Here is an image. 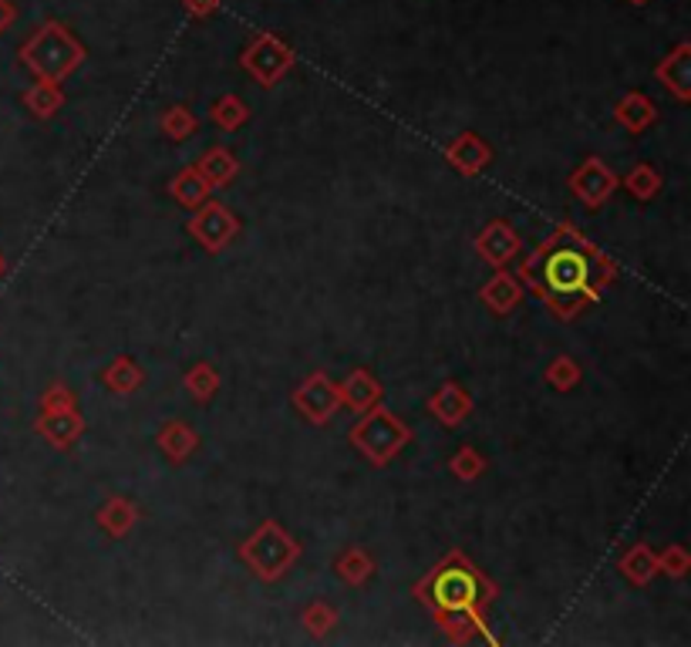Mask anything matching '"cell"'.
Segmentation results:
<instances>
[{"mask_svg": "<svg viewBox=\"0 0 691 647\" xmlns=\"http://www.w3.org/2000/svg\"><path fill=\"white\" fill-rule=\"evenodd\" d=\"M21 57H24V65L34 68L44 82L57 85V78H65L68 72H75L82 65L85 51L78 47V41L65 28H57L51 21V24L37 28V34L21 47Z\"/></svg>", "mask_w": 691, "mask_h": 647, "instance_id": "6da1fadb", "label": "cell"}, {"mask_svg": "<svg viewBox=\"0 0 691 647\" xmlns=\"http://www.w3.org/2000/svg\"><path fill=\"white\" fill-rule=\"evenodd\" d=\"M352 442H355L375 465H385L401 445L409 442V429L401 425L398 419H391L388 411L375 408L361 425L352 429Z\"/></svg>", "mask_w": 691, "mask_h": 647, "instance_id": "7a4b0ae2", "label": "cell"}, {"mask_svg": "<svg viewBox=\"0 0 691 647\" xmlns=\"http://www.w3.org/2000/svg\"><path fill=\"white\" fill-rule=\"evenodd\" d=\"M244 557H247V563H250L263 580H273V576H280L287 567L294 563L298 543H294L291 537H283L273 522H267V526L260 529V533L244 547Z\"/></svg>", "mask_w": 691, "mask_h": 647, "instance_id": "3957f363", "label": "cell"}, {"mask_svg": "<svg viewBox=\"0 0 691 647\" xmlns=\"http://www.w3.org/2000/svg\"><path fill=\"white\" fill-rule=\"evenodd\" d=\"M294 401H298V408L304 411L311 422L324 425L334 416V411H337V405H341V388L327 375H311L301 385V391L294 395Z\"/></svg>", "mask_w": 691, "mask_h": 647, "instance_id": "277c9868", "label": "cell"}, {"mask_svg": "<svg viewBox=\"0 0 691 647\" xmlns=\"http://www.w3.org/2000/svg\"><path fill=\"white\" fill-rule=\"evenodd\" d=\"M291 62H294V57H291V51H287V47H280L273 37H257L247 51H244V65L263 82V85H273L287 68H291Z\"/></svg>", "mask_w": 691, "mask_h": 647, "instance_id": "5b68a950", "label": "cell"}, {"mask_svg": "<svg viewBox=\"0 0 691 647\" xmlns=\"http://www.w3.org/2000/svg\"><path fill=\"white\" fill-rule=\"evenodd\" d=\"M587 277H591V263L573 254V250H560L547 260V283L560 293H577L587 287Z\"/></svg>", "mask_w": 691, "mask_h": 647, "instance_id": "8992f818", "label": "cell"}, {"mask_svg": "<svg viewBox=\"0 0 691 647\" xmlns=\"http://www.w3.org/2000/svg\"><path fill=\"white\" fill-rule=\"evenodd\" d=\"M570 186L577 193V200H584L587 206H601L611 193H614V175L601 159H587L577 172L570 175Z\"/></svg>", "mask_w": 691, "mask_h": 647, "instance_id": "52a82bcc", "label": "cell"}, {"mask_svg": "<svg viewBox=\"0 0 691 647\" xmlns=\"http://www.w3.org/2000/svg\"><path fill=\"white\" fill-rule=\"evenodd\" d=\"M190 233L209 250H223L229 240L237 237V219L229 216L223 206H206V213H199L193 223H190Z\"/></svg>", "mask_w": 691, "mask_h": 647, "instance_id": "ba28073f", "label": "cell"}, {"mask_svg": "<svg viewBox=\"0 0 691 647\" xmlns=\"http://www.w3.org/2000/svg\"><path fill=\"white\" fill-rule=\"evenodd\" d=\"M476 601V576L466 570H445L435 580V604L445 611H463Z\"/></svg>", "mask_w": 691, "mask_h": 647, "instance_id": "9c48e42d", "label": "cell"}, {"mask_svg": "<svg viewBox=\"0 0 691 647\" xmlns=\"http://www.w3.org/2000/svg\"><path fill=\"white\" fill-rule=\"evenodd\" d=\"M82 429H85V422L78 419L75 408H44V416L37 419V432L62 449L72 445L82 435Z\"/></svg>", "mask_w": 691, "mask_h": 647, "instance_id": "30bf717a", "label": "cell"}, {"mask_svg": "<svg viewBox=\"0 0 691 647\" xmlns=\"http://www.w3.org/2000/svg\"><path fill=\"white\" fill-rule=\"evenodd\" d=\"M479 250H483L486 260L503 263V260H509L516 250H520V240H516V233H512L506 223H493V226L483 233V237H479Z\"/></svg>", "mask_w": 691, "mask_h": 647, "instance_id": "8fae6325", "label": "cell"}, {"mask_svg": "<svg viewBox=\"0 0 691 647\" xmlns=\"http://www.w3.org/2000/svg\"><path fill=\"white\" fill-rule=\"evenodd\" d=\"M378 395H381V388H378V381L368 371H355L348 378V385L341 388V401H348L355 411H371Z\"/></svg>", "mask_w": 691, "mask_h": 647, "instance_id": "7c38bea8", "label": "cell"}, {"mask_svg": "<svg viewBox=\"0 0 691 647\" xmlns=\"http://www.w3.org/2000/svg\"><path fill=\"white\" fill-rule=\"evenodd\" d=\"M449 159L463 169L466 175H476L486 162H489V149L483 145L479 136H463L452 149H449Z\"/></svg>", "mask_w": 691, "mask_h": 647, "instance_id": "4fadbf2b", "label": "cell"}, {"mask_svg": "<svg viewBox=\"0 0 691 647\" xmlns=\"http://www.w3.org/2000/svg\"><path fill=\"white\" fill-rule=\"evenodd\" d=\"M159 445L176 459V462H183L193 449H196V432L190 429V425H183V422H165L162 425V432H159Z\"/></svg>", "mask_w": 691, "mask_h": 647, "instance_id": "5bb4252c", "label": "cell"}, {"mask_svg": "<svg viewBox=\"0 0 691 647\" xmlns=\"http://www.w3.org/2000/svg\"><path fill=\"white\" fill-rule=\"evenodd\" d=\"M617 119H620L630 132H641L645 126L655 122V105H651L645 95H627V98L617 105Z\"/></svg>", "mask_w": 691, "mask_h": 647, "instance_id": "9a60e30c", "label": "cell"}, {"mask_svg": "<svg viewBox=\"0 0 691 647\" xmlns=\"http://www.w3.org/2000/svg\"><path fill=\"white\" fill-rule=\"evenodd\" d=\"M432 411L442 419V422H449V425H455L458 419H466V411H469V398L458 391L455 385H445L435 398H432Z\"/></svg>", "mask_w": 691, "mask_h": 647, "instance_id": "2e32d148", "label": "cell"}, {"mask_svg": "<svg viewBox=\"0 0 691 647\" xmlns=\"http://www.w3.org/2000/svg\"><path fill=\"white\" fill-rule=\"evenodd\" d=\"M658 78L674 88L678 98H688V44H681L671 57H665V65L658 68Z\"/></svg>", "mask_w": 691, "mask_h": 647, "instance_id": "e0dca14e", "label": "cell"}, {"mask_svg": "<svg viewBox=\"0 0 691 647\" xmlns=\"http://www.w3.org/2000/svg\"><path fill=\"white\" fill-rule=\"evenodd\" d=\"M98 522L108 526V533H111V537H122L126 529L136 522V506L126 503V499H111V503L98 513Z\"/></svg>", "mask_w": 691, "mask_h": 647, "instance_id": "ac0fdd59", "label": "cell"}, {"mask_svg": "<svg viewBox=\"0 0 691 647\" xmlns=\"http://www.w3.org/2000/svg\"><path fill=\"white\" fill-rule=\"evenodd\" d=\"M620 570H624V576H627L630 583H648L651 573L658 570V560L651 557L648 547H638V550H630V553L620 560Z\"/></svg>", "mask_w": 691, "mask_h": 647, "instance_id": "d6986e66", "label": "cell"}, {"mask_svg": "<svg viewBox=\"0 0 691 647\" xmlns=\"http://www.w3.org/2000/svg\"><path fill=\"white\" fill-rule=\"evenodd\" d=\"M199 172H203V180H206L209 186H219V183L234 180V175H237V162L229 159L223 149H213V152L199 162Z\"/></svg>", "mask_w": 691, "mask_h": 647, "instance_id": "ffe728a7", "label": "cell"}, {"mask_svg": "<svg viewBox=\"0 0 691 647\" xmlns=\"http://www.w3.org/2000/svg\"><path fill=\"white\" fill-rule=\"evenodd\" d=\"M483 301H489V308L493 311H499V314H506L516 301H520V287H516L506 273H499L486 290H483Z\"/></svg>", "mask_w": 691, "mask_h": 647, "instance_id": "44dd1931", "label": "cell"}, {"mask_svg": "<svg viewBox=\"0 0 691 647\" xmlns=\"http://www.w3.org/2000/svg\"><path fill=\"white\" fill-rule=\"evenodd\" d=\"M111 391H136L142 385V371L129 358H115V365L101 378Z\"/></svg>", "mask_w": 691, "mask_h": 647, "instance_id": "7402d4cb", "label": "cell"}, {"mask_svg": "<svg viewBox=\"0 0 691 647\" xmlns=\"http://www.w3.org/2000/svg\"><path fill=\"white\" fill-rule=\"evenodd\" d=\"M206 193H209V183L203 180L199 172H183L180 180L172 183V196H176L180 203H186V206L203 203V200H206Z\"/></svg>", "mask_w": 691, "mask_h": 647, "instance_id": "603a6c76", "label": "cell"}, {"mask_svg": "<svg viewBox=\"0 0 691 647\" xmlns=\"http://www.w3.org/2000/svg\"><path fill=\"white\" fill-rule=\"evenodd\" d=\"M247 105L240 101V98H234V95H226V98H219L216 105H213V119L226 129V132H234L237 126H244L247 122Z\"/></svg>", "mask_w": 691, "mask_h": 647, "instance_id": "cb8c5ba5", "label": "cell"}, {"mask_svg": "<svg viewBox=\"0 0 691 647\" xmlns=\"http://www.w3.org/2000/svg\"><path fill=\"white\" fill-rule=\"evenodd\" d=\"M24 101H28V108H31L34 115L47 119V115H54V108L62 105V95H57L54 82H41L37 88H31V91L24 95Z\"/></svg>", "mask_w": 691, "mask_h": 647, "instance_id": "d4e9b609", "label": "cell"}, {"mask_svg": "<svg viewBox=\"0 0 691 647\" xmlns=\"http://www.w3.org/2000/svg\"><path fill=\"white\" fill-rule=\"evenodd\" d=\"M337 573L348 576L352 583H361L371 573V560L361 550H352V553H344V560H337Z\"/></svg>", "mask_w": 691, "mask_h": 647, "instance_id": "484cf974", "label": "cell"}, {"mask_svg": "<svg viewBox=\"0 0 691 647\" xmlns=\"http://www.w3.org/2000/svg\"><path fill=\"white\" fill-rule=\"evenodd\" d=\"M162 129H165V136H172V139H186L193 129H196V119L186 111V108H169L165 111V119H162Z\"/></svg>", "mask_w": 691, "mask_h": 647, "instance_id": "4316f807", "label": "cell"}, {"mask_svg": "<svg viewBox=\"0 0 691 647\" xmlns=\"http://www.w3.org/2000/svg\"><path fill=\"white\" fill-rule=\"evenodd\" d=\"M186 385L193 388V395L199 398V401H206L216 388H219V378H216V371L213 368H206V365H199L196 371H190V378H186Z\"/></svg>", "mask_w": 691, "mask_h": 647, "instance_id": "83f0119b", "label": "cell"}, {"mask_svg": "<svg viewBox=\"0 0 691 647\" xmlns=\"http://www.w3.org/2000/svg\"><path fill=\"white\" fill-rule=\"evenodd\" d=\"M627 186H630V193H635V196L648 200V196H655V190H658V175H655L648 165H638L635 172L627 175Z\"/></svg>", "mask_w": 691, "mask_h": 647, "instance_id": "f1b7e54d", "label": "cell"}, {"mask_svg": "<svg viewBox=\"0 0 691 647\" xmlns=\"http://www.w3.org/2000/svg\"><path fill=\"white\" fill-rule=\"evenodd\" d=\"M452 468H455V473L463 476V479H473V476L483 473V459H479L473 449H463V452L455 455V465H452Z\"/></svg>", "mask_w": 691, "mask_h": 647, "instance_id": "f546056e", "label": "cell"}, {"mask_svg": "<svg viewBox=\"0 0 691 647\" xmlns=\"http://www.w3.org/2000/svg\"><path fill=\"white\" fill-rule=\"evenodd\" d=\"M304 621H307V627H311L314 634H324V630H327V627L334 624V614H331V611H327L324 604H314V607H311V611L304 614Z\"/></svg>", "mask_w": 691, "mask_h": 647, "instance_id": "4dcf8cb0", "label": "cell"}, {"mask_svg": "<svg viewBox=\"0 0 691 647\" xmlns=\"http://www.w3.org/2000/svg\"><path fill=\"white\" fill-rule=\"evenodd\" d=\"M41 408H75V395H68L62 385H54V388L41 398Z\"/></svg>", "mask_w": 691, "mask_h": 647, "instance_id": "1f68e13d", "label": "cell"}, {"mask_svg": "<svg viewBox=\"0 0 691 647\" xmlns=\"http://www.w3.org/2000/svg\"><path fill=\"white\" fill-rule=\"evenodd\" d=\"M550 378H553V385H560V388H570L573 381H577V368H573L566 358H560V362L550 368Z\"/></svg>", "mask_w": 691, "mask_h": 647, "instance_id": "d6a6232c", "label": "cell"}, {"mask_svg": "<svg viewBox=\"0 0 691 647\" xmlns=\"http://www.w3.org/2000/svg\"><path fill=\"white\" fill-rule=\"evenodd\" d=\"M661 567L668 570V573H674V576H681L684 573V567H688V560H684V553L681 550H671L665 560H661Z\"/></svg>", "mask_w": 691, "mask_h": 647, "instance_id": "836d02e7", "label": "cell"}, {"mask_svg": "<svg viewBox=\"0 0 691 647\" xmlns=\"http://www.w3.org/2000/svg\"><path fill=\"white\" fill-rule=\"evenodd\" d=\"M216 4H219V0H186V8H190L193 14H199V18L213 14V11H216Z\"/></svg>", "mask_w": 691, "mask_h": 647, "instance_id": "e575fe53", "label": "cell"}, {"mask_svg": "<svg viewBox=\"0 0 691 647\" xmlns=\"http://www.w3.org/2000/svg\"><path fill=\"white\" fill-rule=\"evenodd\" d=\"M11 21H14V4H11V0H0V34L8 31Z\"/></svg>", "mask_w": 691, "mask_h": 647, "instance_id": "d590c367", "label": "cell"}, {"mask_svg": "<svg viewBox=\"0 0 691 647\" xmlns=\"http://www.w3.org/2000/svg\"><path fill=\"white\" fill-rule=\"evenodd\" d=\"M0 273H4V257H0Z\"/></svg>", "mask_w": 691, "mask_h": 647, "instance_id": "8d00e7d4", "label": "cell"}, {"mask_svg": "<svg viewBox=\"0 0 691 647\" xmlns=\"http://www.w3.org/2000/svg\"><path fill=\"white\" fill-rule=\"evenodd\" d=\"M630 4H645V0H630Z\"/></svg>", "mask_w": 691, "mask_h": 647, "instance_id": "74e56055", "label": "cell"}]
</instances>
